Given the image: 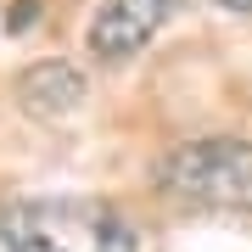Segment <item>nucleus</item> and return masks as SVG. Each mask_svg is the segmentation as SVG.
Returning a JSON list of instances; mask_svg holds the SVG:
<instances>
[{
    "label": "nucleus",
    "instance_id": "obj_6",
    "mask_svg": "<svg viewBox=\"0 0 252 252\" xmlns=\"http://www.w3.org/2000/svg\"><path fill=\"white\" fill-rule=\"evenodd\" d=\"M224 11H252V0H219Z\"/></svg>",
    "mask_w": 252,
    "mask_h": 252
},
{
    "label": "nucleus",
    "instance_id": "obj_1",
    "mask_svg": "<svg viewBox=\"0 0 252 252\" xmlns=\"http://www.w3.org/2000/svg\"><path fill=\"white\" fill-rule=\"evenodd\" d=\"M0 252H140V235L112 202L23 196L0 202Z\"/></svg>",
    "mask_w": 252,
    "mask_h": 252
},
{
    "label": "nucleus",
    "instance_id": "obj_2",
    "mask_svg": "<svg viewBox=\"0 0 252 252\" xmlns=\"http://www.w3.org/2000/svg\"><path fill=\"white\" fill-rule=\"evenodd\" d=\"M157 185L185 207H252V140H185L157 162Z\"/></svg>",
    "mask_w": 252,
    "mask_h": 252
},
{
    "label": "nucleus",
    "instance_id": "obj_5",
    "mask_svg": "<svg viewBox=\"0 0 252 252\" xmlns=\"http://www.w3.org/2000/svg\"><path fill=\"white\" fill-rule=\"evenodd\" d=\"M34 11H39L34 0H23V6H17V11H11V17H6V28H28V23H34Z\"/></svg>",
    "mask_w": 252,
    "mask_h": 252
},
{
    "label": "nucleus",
    "instance_id": "obj_4",
    "mask_svg": "<svg viewBox=\"0 0 252 252\" xmlns=\"http://www.w3.org/2000/svg\"><path fill=\"white\" fill-rule=\"evenodd\" d=\"M84 101V73L62 62V56H45V62H28L17 73V107L28 118H39V124H56V118H67L73 107Z\"/></svg>",
    "mask_w": 252,
    "mask_h": 252
},
{
    "label": "nucleus",
    "instance_id": "obj_3",
    "mask_svg": "<svg viewBox=\"0 0 252 252\" xmlns=\"http://www.w3.org/2000/svg\"><path fill=\"white\" fill-rule=\"evenodd\" d=\"M180 0H107L90 17V56L95 62H129L135 51H146L157 39V28L174 17Z\"/></svg>",
    "mask_w": 252,
    "mask_h": 252
}]
</instances>
